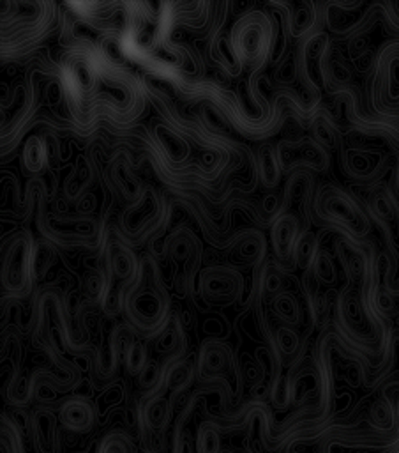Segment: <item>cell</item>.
I'll list each match as a JSON object with an SVG mask.
<instances>
[{
  "mask_svg": "<svg viewBox=\"0 0 399 453\" xmlns=\"http://www.w3.org/2000/svg\"><path fill=\"white\" fill-rule=\"evenodd\" d=\"M95 207H97V199H95V195L92 192L85 193L80 199V202L76 204L78 214H81V216H90L95 211Z\"/></svg>",
  "mask_w": 399,
  "mask_h": 453,
  "instance_id": "obj_48",
  "label": "cell"
},
{
  "mask_svg": "<svg viewBox=\"0 0 399 453\" xmlns=\"http://www.w3.org/2000/svg\"><path fill=\"white\" fill-rule=\"evenodd\" d=\"M2 63H22L62 30L60 6L53 2L2 0Z\"/></svg>",
  "mask_w": 399,
  "mask_h": 453,
  "instance_id": "obj_1",
  "label": "cell"
},
{
  "mask_svg": "<svg viewBox=\"0 0 399 453\" xmlns=\"http://www.w3.org/2000/svg\"><path fill=\"white\" fill-rule=\"evenodd\" d=\"M374 64H377V53L371 48H367L359 59L353 60V66L359 73H370V71L374 70Z\"/></svg>",
  "mask_w": 399,
  "mask_h": 453,
  "instance_id": "obj_47",
  "label": "cell"
},
{
  "mask_svg": "<svg viewBox=\"0 0 399 453\" xmlns=\"http://www.w3.org/2000/svg\"><path fill=\"white\" fill-rule=\"evenodd\" d=\"M200 292L205 299L216 303L241 301L245 296V278L237 268L209 265L198 277Z\"/></svg>",
  "mask_w": 399,
  "mask_h": 453,
  "instance_id": "obj_16",
  "label": "cell"
},
{
  "mask_svg": "<svg viewBox=\"0 0 399 453\" xmlns=\"http://www.w3.org/2000/svg\"><path fill=\"white\" fill-rule=\"evenodd\" d=\"M166 216L168 211L161 193L154 186H145L142 197L122 211L119 218V236L131 247L149 239L154 241Z\"/></svg>",
  "mask_w": 399,
  "mask_h": 453,
  "instance_id": "obj_9",
  "label": "cell"
},
{
  "mask_svg": "<svg viewBox=\"0 0 399 453\" xmlns=\"http://www.w3.org/2000/svg\"><path fill=\"white\" fill-rule=\"evenodd\" d=\"M165 254L173 264H177V273L173 277L175 292L180 298H186L187 294L193 292L194 277L200 271V264H202V241L194 236L189 227L179 225L166 237Z\"/></svg>",
  "mask_w": 399,
  "mask_h": 453,
  "instance_id": "obj_12",
  "label": "cell"
},
{
  "mask_svg": "<svg viewBox=\"0 0 399 453\" xmlns=\"http://www.w3.org/2000/svg\"><path fill=\"white\" fill-rule=\"evenodd\" d=\"M334 251H336L339 265L343 268L348 285L363 287L370 278L377 254L363 241H356L343 234H337L334 239Z\"/></svg>",
  "mask_w": 399,
  "mask_h": 453,
  "instance_id": "obj_17",
  "label": "cell"
},
{
  "mask_svg": "<svg viewBox=\"0 0 399 453\" xmlns=\"http://www.w3.org/2000/svg\"><path fill=\"white\" fill-rule=\"evenodd\" d=\"M207 55H209L210 63L216 64L221 70V73L226 78H241L244 74L245 66L242 64V60L238 59L237 52H235L234 44H231L230 34L224 32L217 34L212 39L207 43Z\"/></svg>",
  "mask_w": 399,
  "mask_h": 453,
  "instance_id": "obj_24",
  "label": "cell"
},
{
  "mask_svg": "<svg viewBox=\"0 0 399 453\" xmlns=\"http://www.w3.org/2000/svg\"><path fill=\"white\" fill-rule=\"evenodd\" d=\"M316 185L313 172L309 170H297L290 173L286 185L283 188V213H288L301 220L302 227L309 229L311 221V207L315 199Z\"/></svg>",
  "mask_w": 399,
  "mask_h": 453,
  "instance_id": "obj_18",
  "label": "cell"
},
{
  "mask_svg": "<svg viewBox=\"0 0 399 453\" xmlns=\"http://www.w3.org/2000/svg\"><path fill=\"white\" fill-rule=\"evenodd\" d=\"M295 81H299V67H297L295 52H290V55L279 66H276L274 84L281 88H290Z\"/></svg>",
  "mask_w": 399,
  "mask_h": 453,
  "instance_id": "obj_43",
  "label": "cell"
},
{
  "mask_svg": "<svg viewBox=\"0 0 399 453\" xmlns=\"http://www.w3.org/2000/svg\"><path fill=\"white\" fill-rule=\"evenodd\" d=\"M37 229L44 239L62 250H87L103 254L107 234L94 216H60L57 213H39Z\"/></svg>",
  "mask_w": 399,
  "mask_h": 453,
  "instance_id": "obj_7",
  "label": "cell"
},
{
  "mask_svg": "<svg viewBox=\"0 0 399 453\" xmlns=\"http://www.w3.org/2000/svg\"><path fill=\"white\" fill-rule=\"evenodd\" d=\"M274 343L279 354L288 357L295 356L301 349V335H299L297 328L281 324L274 329Z\"/></svg>",
  "mask_w": 399,
  "mask_h": 453,
  "instance_id": "obj_41",
  "label": "cell"
},
{
  "mask_svg": "<svg viewBox=\"0 0 399 453\" xmlns=\"http://www.w3.org/2000/svg\"><path fill=\"white\" fill-rule=\"evenodd\" d=\"M364 199L367 213L384 232L388 254L394 258L395 265H399V199L391 186L380 185L370 186V192Z\"/></svg>",
  "mask_w": 399,
  "mask_h": 453,
  "instance_id": "obj_15",
  "label": "cell"
},
{
  "mask_svg": "<svg viewBox=\"0 0 399 453\" xmlns=\"http://www.w3.org/2000/svg\"><path fill=\"white\" fill-rule=\"evenodd\" d=\"M110 277H111L110 271H108V268L104 265L103 261H101V264L94 265V268H88L87 271H85L83 287H85V292H87L88 299H90L92 303H97L99 305L104 291H107V285L108 282H110Z\"/></svg>",
  "mask_w": 399,
  "mask_h": 453,
  "instance_id": "obj_36",
  "label": "cell"
},
{
  "mask_svg": "<svg viewBox=\"0 0 399 453\" xmlns=\"http://www.w3.org/2000/svg\"><path fill=\"white\" fill-rule=\"evenodd\" d=\"M163 376H165V374L161 372L158 363L149 361L145 369H143V372L140 374V384H142L143 388H154L156 384L163 379Z\"/></svg>",
  "mask_w": 399,
  "mask_h": 453,
  "instance_id": "obj_44",
  "label": "cell"
},
{
  "mask_svg": "<svg viewBox=\"0 0 399 453\" xmlns=\"http://www.w3.org/2000/svg\"><path fill=\"white\" fill-rule=\"evenodd\" d=\"M283 214V195L281 193L271 192L264 195L260 206L257 211V220L262 225H269L271 227L276 220Z\"/></svg>",
  "mask_w": 399,
  "mask_h": 453,
  "instance_id": "obj_42",
  "label": "cell"
},
{
  "mask_svg": "<svg viewBox=\"0 0 399 453\" xmlns=\"http://www.w3.org/2000/svg\"><path fill=\"white\" fill-rule=\"evenodd\" d=\"M108 177H110L111 188L122 197V200L128 202V206L135 204L145 190L140 177L136 176L133 159L129 158L128 152H117L111 158L110 165H108Z\"/></svg>",
  "mask_w": 399,
  "mask_h": 453,
  "instance_id": "obj_21",
  "label": "cell"
},
{
  "mask_svg": "<svg viewBox=\"0 0 399 453\" xmlns=\"http://www.w3.org/2000/svg\"><path fill=\"white\" fill-rule=\"evenodd\" d=\"M230 365H234V353L221 340L209 339L202 343L200 349V372L202 376H216L223 374Z\"/></svg>",
  "mask_w": 399,
  "mask_h": 453,
  "instance_id": "obj_29",
  "label": "cell"
},
{
  "mask_svg": "<svg viewBox=\"0 0 399 453\" xmlns=\"http://www.w3.org/2000/svg\"><path fill=\"white\" fill-rule=\"evenodd\" d=\"M381 15H384V20L387 22V25L399 32V0L381 2Z\"/></svg>",
  "mask_w": 399,
  "mask_h": 453,
  "instance_id": "obj_46",
  "label": "cell"
},
{
  "mask_svg": "<svg viewBox=\"0 0 399 453\" xmlns=\"http://www.w3.org/2000/svg\"><path fill=\"white\" fill-rule=\"evenodd\" d=\"M302 229L304 227H302L301 220L288 213H283L271 225V244L272 251H274V264L285 273L295 269L293 254H295V244Z\"/></svg>",
  "mask_w": 399,
  "mask_h": 453,
  "instance_id": "obj_19",
  "label": "cell"
},
{
  "mask_svg": "<svg viewBox=\"0 0 399 453\" xmlns=\"http://www.w3.org/2000/svg\"><path fill=\"white\" fill-rule=\"evenodd\" d=\"M309 131H311L313 140L318 142L325 151H339L341 147V133L336 119L330 115L329 110L320 108L309 121Z\"/></svg>",
  "mask_w": 399,
  "mask_h": 453,
  "instance_id": "obj_30",
  "label": "cell"
},
{
  "mask_svg": "<svg viewBox=\"0 0 399 453\" xmlns=\"http://www.w3.org/2000/svg\"><path fill=\"white\" fill-rule=\"evenodd\" d=\"M231 254L241 264L258 269L267 258V239L260 229H245L231 243Z\"/></svg>",
  "mask_w": 399,
  "mask_h": 453,
  "instance_id": "obj_23",
  "label": "cell"
},
{
  "mask_svg": "<svg viewBox=\"0 0 399 453\" xmlns=\"http://www.w3.org/2000/svg\"><path fill=\"white\" fill-rule=\"evenodd\" d=\"M193 376V367L187 360L179 357V360L170 361L168 369L165 372V383L170 390H182L184 386H187V383L191 381Z\"/></svg>",
  "mask_w": 399,
  "mask_h": 453,
  "instance_id": "obj_40",
  "label": "cell"
},
{
  "mask_svg": "<svg viewBox=\"0 0 399 453\" xmlns=\"http://www.w3.org/2000/svg\"><path fill=\"white\" fill-rule=\"evenodd\" d=\"M101 261L104 262L111 277L128 289L138 275L142 258L136 257L131 244L126 243L121 236H117L107 239L104 250L101 254Z\"/></svg>",
  "mask_w": 399,
  "mask_h": 453,
  "instance_id": "obj_20",
  "label": "cell"
},
{
  "mask_svg": "<svg viewBox=\"0 0 399 453\" xmlns=\"http://www.w3.org/2000/svg\"><path fill=\"white\" fill-rule=\"evenodd\" d=\"M285 176L297 170L322 173L330 169V152L311 137H288L276 144Z\"/></svg>",
  "mask_w": 399,
  "mask_h": 453,
  "instance_id": "obj_14",
  "label": "cell"
},
{
  "mask_svg": "<svg viewBox=\"0 0 399 453\" xmlns=\"http://www.w3.org/2000/svg\"><path fill=\"white\" fill-rule=\"evenodd\" d=\"M95 180V166L87 155H78L73 169L64 180V199L76 206L81 197L88 193L92 183Z\"/></svg>",
  "mask_w": 399,
  "mask_h": 453,
  "instance_id": "obj_26",
  "label": "cell"
},
{
  "mask_svg": "<svg viewBox=\"0 0 399 453\" xmlns=\"http://www.w3.org/2000/svg\"><path fill=\"white\" fill-rule=\"evenodd\" d=\"M332 52V41L325 29H318L297 43L295 57L299 67L301 100L306 110L315 115L327 93V60Z\"/></svg>",
  "mask_w": 399,
  "mask_h": 453,
  "instance_id": "obj_5",
  "label": "cell"
},
{
  "mask_svg": "<svg viewBox=\"0 0 399 453\" xmlns=\"http://www.w3.org/2000/svg\"><path fill=\"white\" fill-rule=\"evenodd\" d=\"M367 48H370L367 34H357V36H353L352 39H348V57L352 59V63L356 59H359Z\"/></svg>",
  "mask_w": 399,
  "mask_h": 453,
  "instance_id": "obj_45",
  "label": "cell"
},
{
  "mask_svg": "<svg viewBox=\"0 0 399 453\" xmlns=\"http://www.w3.org/2000/svg\"><path fill=\"white\" fill-rule=\"evenodd\" d=\"M22 165L27 176L39 177L50 169V155H48L46 140L39 135H30L22 147Z\"/></svg>",
  "mask_w": 399,
  "mask_h": 453,
  "instance_id": "obj_31",
  "label": "cell"
},
{
  "mask_svg": "<svg viewBox=\"0 0 399 453\" xmlns=\"http://www.w3.org/2000/svg\"><path fill=\"white\" fill-rule=\"evenodd\" d=\"M228 34L242 64L249 71H265L274 46V25L265 6L235 20Z\"/></svg>",
  "mask_w": 399,
  "mask_h": 453,
  "instance_id": "obj_6",
  "label": "cell"
},
{
  "mask_svg": "<svg viewBox=\"0 0 399 453\" xmlns=\"http://www.w3.org/2000/svg\"><path fill=\"white\" fill-rule=\"evenodd\" d=\"M147 354L149 353H147V347L145 343H143V339L136 333V335L129 340V343L124 349V354H122L126 369H128L129 374H133V376H140V374L143 372V369H145L147 363H149Z\"/></svg>",
  "mask_w": 399,
  "mask_h": 453,
  "instance_id": "obj_37",
  "label": "cell"
},
{
  "mask_svg": "<svg viewBox=\"0 0 399 453\" xmlns=\"http://www.w3.org/2000/svg\"><path fill=\"white\" fill-rule=\"evenodd\" d=\"M311 218L322 227L363 243L373 230L366 206H363L356 195L336 185H323L316 190Z\"/></svg>",
  "mask_w": 399,
  "mask_h": 453,
  "instance_id": "obj_4",
  "label": "cell"
},
{
  "mask_svg": "<svg viewBox=\"0 0 399 453\" xmlns=\"http://www.w3.org/2000/svg\"><path fill=\"white\" fill-rule=\"evenodd\" d=\"M271 310L278 317L281 324L297 328L304 322V308L297 296L290 291L279 292L271 299Z\"/></svg>",
  "mask_w": 399,
  "mask_h": 453,
  "instance_id": "obj_32",
  "label": "cell"
},
{
  "mask_svg": "<svg viewBox=\"0 0 399 453\" xmlns=\"http://www.w3.org/2000/svg\"><path fill=\"white\" fill-rule=\"evenodd\" d=\"M126 319L142 339H156L172 317V299L152 255L140 261L135 282L126 289Z\"/></svg>",
  "mask_w": 399,
  "mask_h": 453,
  "instance_id": "obj_2",
  "label": "cell"
},
{
  "mask_svg": "<svg viewBox=\"0 0 399 453\" xmlns=\"http://www.w3.org/2000/svg\"><path fill=\"white\" fill-rule=\"evenodd\" d=\"M311 271H313V275H315L316 280L320 282V285H325V287L332 289L334 285L337 284L336 264H334L332 255H330L327 250L318 251Z\"/></svg>",
  "mask_w": 399,
  "mask_h": 453,
  "instance_id": "obj_39",
  "label": "cell"
},
{
  "mask_svg": "<svg viewBox=\"0 0 399 453\" xmlns=\"http://www.w3.org/2000/svg\"><path fill=\"white\" fill-rule=\"evenodd\" d=\"M255 159H257L258 183L267 190L278 188L285 173H283L276 145L271 142H262L255 152Z\"/></svg>",
  "mask_w": 399,
  "mask_h": 453,
  "instance_id": "obj_28",
  "label": "cell"
},
{
  "mask_svg": "<svg viewBox=\"0 0 399 453\" xmlns=\"http://www.w3.org/2000/svg\"><path fill=\"white\" fill-rule=\"evenodd\" d=\"M332 313L337 331L359 349L381 350L391 343L392 324L374 312L360 287L346 285L337 292Z\"/></svg>",
  "mask_w": 399,
  "mask_h": 453,
  "instance_id": "obj_3",
  "label": "cell"
},
{
  "mask_svg": "<svg viewBox=\"0 0 399 453\" xmlns=\"http://www.w3.org/2000/svg\"><path fill=\"white\" fill-rule=\"evenodd\" d=\"M290 8V32L293 41H302L309 34L322 29V4L311 0H292Z\"/></svg>",
  "mask_w": 399,
  "mask_h": 453,
  "instance_id": "obj_22",
  "label": "cell"
},
{
  "mask_svg": "<svg viewBox=\"0 0 399 453\" xmlns=\"http://www.w3.org/2000/svg\"><path fill=\"white\" fill-rule=\"evenodd\" d=\"M186 326H184L182 319L177 313H172V317L168 319V322L165 324V328L158 333V336L154 339V349L156 353L161 356L172 357L179 360L186 353Z\"/></svg>",
  "mask_w": 399,
  "mask_h": 453,
  "instance_id": "obj_27",
  "label": "cell"
},
{
  "mask_svg": "<svg viewBox=\"0 0 399 453\" xmlns=\"http://www.w3.org/2000/svg\"><path fill=\"white\" fill-rule=\"evenodd\" d=\"M391 156L377 149L348 145L344 140L339 147L341 170L359 186L377 185L391 166Z\"/></svg>",
  "mask_w": 399,
  "mask_h": 453,
  "instance_id": "obj_13",
  "label": "cell"
},
{
  "mask_svg": "<svg viewBox=\"0 0 399 453\" xmlns=\"http://www.w3.org/2000/svg\"><path fill=\"white\" fill-rule=\"evenodd\" d=\"M34 237L27 229H20L2 244L0 282L4 301H25L34 298L32 254Z\"/></svg>",
  "mask_w": 399,
  "mask_h": 453,
  "instance_id": "obj_8",
  "label": "cell"
},
{
  "mask_svg": "<svg viewBox=\"0 0 399 453\" xmlns=\"http://www.w3.org/2000/svg\"><path fill=\"white\" fill-rule=\"evenodd\" d=\"M283 291H285V271H281L274 262H265L262 268H258V292L264 298L272 299Z\"/></svg>",
  "mask_w": 399,
  "mask_h": 453,
  "instance_id": "obj_35",
  "label": "cell"
},
{
  "mask_svg": "<svg viewBox=\"0 0 399 453\" xmlns=\"http://www.w3.org/2000/svg\"><path fill=\"white\" fill-rule=\"evenodd\" d=\"M34 333L39 336V342L46 349L59 356L73 349L66 299L57 289H46L37 296Z\"/></svg>",
  "mask_w": 399,
  "mask_h": 453,
  "instance_id": "obj_10",
  "label": "cell"
},
{
  "mask_svg": "<svg viewBox=\"0 0 399 453\" xmlns=\"http://www.w3.org/2000/svg\"><path fill=\"white\" fill-rule=\"evenodd\" d=\"M265 9L271 13L272 25H274V46H272V66H279L286 57L290 55V43H292V32H290V8L288 2H267Z\"/></svg>",
  "mask_w": 399,
  "mask_h": 453,
  "instance_id": "obj_25",
  "label": "cell"
},
{
  "mask_svg": "<svg viewBox=\"0 0 399 453\" xmlns=\"http://www.w3.org/2000/svg\"><path fill=\"white\" fill-rule=\"evenodd\" d=\"M55 244L50 243L44 237L34 241V254H32V273L34 282H41L46 278L48 271L53 268L57 261V250Z\"/></svg>",
  "mask_w": 399,
  "mask_h": 453,
  "instance_id": "obj_34",
  "label": "cell"
},
{
  "mask_svg": "<svg viewBox=\"0 0 399 453\" xmlns=\"http://www.w3.org/2000/svg\"><path fill=\"white\" fill-rule=\"evenodd\" d=\"M124 305H126V287L122 284H119L114 277H110V282H108L103 298H101V301H99V306H101L104 315L117 317L121 315V313H124Z\"/></svg>",
  "mask_w": 399,
  "mask_h": 453,
  "instance_id": "obj_38",
  "label": "cell"
},
{
  "mask_svg": "<svg viewBox=\"0 0 399 453\" xmlns=\"http://www.w3.org/2000/svg\"><path fill=\"white\" fill-rule=\"evenodd\" d=\"M320 250H322L320 248V237L311 229H302L301 236L297 239L295 254H293L295 268L301 269L302 273L309 271L313 268V264H315V258Z\"/></svg>",
  "mask_w": 399,
  "mask_h": 453,
  "instance_id": "obj_33",
  "label": "cell"
},
{
  "mask_svg": "<svg viewBox=\"0 0 399 453\" xmlns=\"http://www.w3.org/2000/svg\"><path fill=\"white\" fill-rule=\"evenodd\" d=\"M381 18V2L330 0L322 4V25L337 37L352 39L357 34H367Z\"/></svg>",
  "mask_w": 399,
  "mask_h": 453,
  "instance_id": "obj_11",
  "label": "cell"
}]
</instances>
